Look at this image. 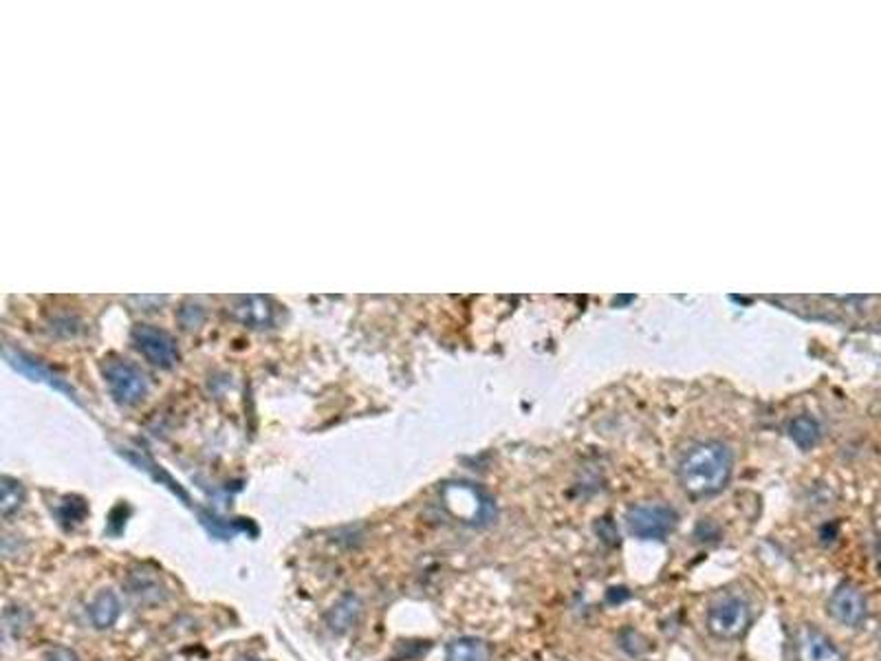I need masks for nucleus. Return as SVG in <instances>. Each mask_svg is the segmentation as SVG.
Listing matches in <instances>:
<instances>
[{
    "instance_id": "nucleus-12",
    "label": "nucleus",
    "mask_w": 881,
    "mask_h": 661,
    "mask_svg": "<svg viewBox=\"0 0 881 661\" xmlns=\"http://www.w3.org/2000/svg\"><path fill=\"white\" fill-rule=\"evenodd\" d=\"M447 661H489L492 650L489 644L476 637H461L447 646Z\"/></svg>"
},
{
    "instance_id": "nucleus-7",
    "label": "nucleus",
    "mask_w": 881,
    "mask_h": 661,
    "mask_svg": "<svg viewBox=\"0 0 881 661\" xmlns=\"http://www.w3.org/2000/svg\"><path fill=\"white\" fill-rule=\"evenodd\" d=\"M828 613L833 620H837L844 626H859L866 620V600L864 594L851 582H844L833 591L831 600H828Z\"/></svg>"
},
{
    "instance_id": "nucleus-5",
    "label": "nucleus",
    "mask_w": 881,
    "mask_h": 661,
    "mask_svg": "<svg viewBox=\"0 0 881 661\" xmlns=\"http://www.w3.org/2000/svg\"><path fill=\"white\" fill-rule=\"evenodd\" d=\"M104 377H107L110 393H113L115 399L124 406L139 404V401L148 395L146 375L141 373V370H137L133 364L128 362H119V359L108 362L107 367H104Z\"/></svg>"
},
{
    "instance_id": "nucleus-15",
    "label": "nucleus",
    "mask_w": 881,
    "mask_h": 661,
    "mask_svg": "<svg viewBox=\"0 0 881 661\" xmlns=\"http://www.w3.org/2000/svg\"><path fill=\"white\" fill-rule=\"evenodd\" d=\"M23 501H25L23 485H20L18 480L5 476V479H3V496H0V511H3V516L9 518L14 514V511H18L20 505H23Z\"/></svg>"
},
{
    "instance_id": "nucleus-18",
    "label": "nucleus",
    "mask_w": 881,
    "mask_h": 661,
    "mask_svg": "<svg viewBox=\"0 0 881 661\" xmlns=\"http://www.w3.org/2000/svg\"><path fill=\"white\" fill-rule=\"evenodd\" d=\"M46 661H80V659H77V655L73 653V650L56 646L46 653Z\"/></svg>"
},
{
    "instance_id": "nucleus-19",
    "label": "nucleus",
    "mask_w": 881,
    "mask_h": 661,
    "mask_svg": "<svg viewBox=\"0 0 881 661\" xmlns=\"http://www.w3.org/2000/svg\"><path fill=\"white\" fill-rule=\"evenodd\" d=\"M601 525L606 527V529H601L598 525V533L601 536V541L609 542V544H617V532H615L613 522H610V518H601Z\"/></svg>"
},
{
    "instance_id": "nucleus-20",
    "label": "nucleus",
    "mask_w": 881,
    "mask_h": 661,
    "mask_svg": "<svg viewBox=\"0 0 881 661\" xmlns=\"http://www.w3.org/2000/svg\"><path fill=\"white\" fill-rule=\"evenodd\" d=\"M239 661H261V659H251V657H245V659H239Z\"/></svg>"
},
{
    "instance_id": "nucleus-8",
    "label": "nucleus",
    "mask_w": 881,
    "mask_h": 661,
    "mask_svg": "<svg viewBox=\"0 0 881 661\" xmlns=\"http://www.w3.org/2000/svg\"><path fill=\"white\" fill-rule=\"evenodd\" d=\"M133 340H135V346L139 348V351L144 353L155 367L172 368L174 364H177L179 359L177 346H174V342L166 336V333L155 329V326H148V325L137 326L133 331Z\"/></svg>"
},
{
    "instance_id": "nucleus-3",
    "label": "nucleus",
    "mask_w": 881,
    "mask_h": 661,
    "mask_svg": "<svg viewBox=\"0 0 881 661\" xmlns=\"http://www.w3.org/2000/svg\"><path fill=\"white\" fill-rule=\"evenodd\" d=\"M626 522L635 538L663 541L677 525V514L668 505H637L628 511Z\"/></svg>"
},
{
    "instance_id": "nucleus-17",
    "label": "nucleus",
    "mask_w": 881,
    "mask_h": 661,
    "mask_svg": "<svg viewBox=\"0 0 881 661\" xmlns=\"http://www.w3.org/2000/svg\"><path fill=\"white\" fill-rule=\"evenodd\" d=\"M84 514H87V505H84L82 501L67 499L65 505H62L60 518H62V521H67V522H80L82 518H84Z\"/></svg>"
},
{
    "instance_id": "nucleus-6",
    "label": "nucleus",
    "mask_w": 881,
    "mask_h": 661,
    "mask_svg": "<svg viewBox=\"0 0 881 661\" xmlns=\"http://www.w3.org/2000/svg\"><path fill=\"white\" fill-rule=\"evenodd\" d=\"M794 653L795 661H844V655L831 637L811 624H802L795 631Z\"/></svg>"
},
{
    "instance_id": "nucleus-11",
    "label": "nucleus",
    "mask_w": 881,
    "mask_h": 661,
    "mask_svg": "<svg viewBox=\"0 0 881 661\" xmlns=\"http://www.w3.org/2000/svg\"><path fill=\"white\" fill-rule=\"evenodd\" d=\"M234 314L241 322L245 325L256 326V329H265L273 322V309L271 303L267 298H258V295H250V298H239V303L234 306Z\"/></svg>"
},
{
    "instance_id": "nucleus-9",
    "label": "nucleus",
    "mask_w": 881,
    "mask_h": 661,
    "mask_svg": "<svg viewBox=\"0 0 881 661\" xmlns=\"http://www.w3.org/2000/svg\"><path fill=\"white\" fill-rule=\"evenodd\" d=\"M360 615H362V600L351 591V594H344L333 606L329 608V613H326V626H329L333 633L342 635L355 626V622L360 620Z\"/></svg>"
},
{
    "instance_id": "nucleus-13",
    "label": "nucleus",
    "mask_w": 881,
    "mask_h": 661,
    "mask_svg": "<svg viewBox=\"0 0 881 661\" xmlns=\"http://www.w3.org/2000/svg\"><path fill=\"white\" fill-rule=\"evenodd\" d=\"M121 613L119 597L113 591H99L91 604V620L95 628H110Z\"/></svg>"
},
{
    "instance_id": "nucleus-14",
    "label": "nucleus",
    "mask_w": 881,
    "mask_h": 661,
    "mask_svg": "<svg viewBox=\"0 0 881 661\" xmlns=\"http://www.w3.org/2000/svg\"><path fill=\"white\" fill-rule=\"evenodd\" d=\"M789 432H791V439H794L802 449H811L817 443V439H820V426H817V421L811 419V417H798V419L791 421Z\"/></svg>"
},
{
    "instance_id": "nucleus-10",
    "label": "nucleus",
    "mask_w": 881,
    "mask_h": 661,
    "mask_svg": "<svg viewBox=\"0 0 881 661\" xmlns=\"http://www.w3.org/2000/svg\"><path fill=\"white\" fill-rule=\"evenodd\" d=\"M7 359H9V362H12L14 368H18L20 373L27 375V377L34 379V382H46L49 386H54L56 390H60V393H65V395L71 397V399L77 401L76 390H73L71 386H68L65 382V379H60L56 373H51L49 368L42 367L40 362H36V359H29L27 356H20V353H15V356H12V353H9V351H7Z\"/></svg>"
},
{
    "instance_id": "nucleus-16",
    "label": "nucleus",
    "mask_w": 881,
    "mask_h": 661,
    "mask_svg": "<svg viewBox=\"0 0 881 661\" xmlns=\"http://www.w3.org/2000/svg\"><path fill=\"white\" fill-rule=\"evenodd\" d=\"M126 457H128V459H130V461H133L135 465H139V470H144V472H148V474H150V476H152V479H155V480H161V483H163V485H166V488H170V490L174 491V494H179V496H181V501H186V502H188V496H186V491H183L181 488H179V485H177V483H174V480H172V479H170V476H168L166 472H163V470H159V468H157V465H155V463H152V461H150V459H146V457H139V454H133V452H126Z\"/></svg>"
},
{
    "instance_id": "nucleus-4",
    "label": "nucleus",
    "mask_w": 881,
    "mask_h": 661,
    "mask_svg": "<svg viewBox=\"0 0 881 661\" xmlns=\"http://www.w3.org/2000/svg\"><path fill=\"white\" fill-rule=\"evenodd\" d=\"M752 622L749 604L741 597H725L708 611V631L719 639H736Z\"/></svg>"
},
{
    "instance_id": "nucleus-1",
    "label": "nucleus",
    "mask_w": 881,
    "mask_h": 661,
    "mask_svg": "<svg viewBox=\"0 0 881 661\" xmlns=\"http://www.w3.org/2000/svg\"><path fill=\"white\" fill-rule=\"evenodd\" d=\"M732 452L719 441L699 443L679 463V480L690 499H708L730 483Z\"/></svg>"
},
{
    "instance_id": "nucleus-2",
    "label": "nucleus",
    "mask_w": 881,
    "mask_h": 661,
    "mask_svg": "<svg viewBox=\"0 0 881 661\" xmlns=\"http://www.w3.org/2000/svg\"><path fill=\"white\" fill-rule=\"evenodd\" d=\"M443 505L452 516L467 525H487L496 516L494 501L469 483H450L443 490Z\"/></svg>"
}]
</instances>
